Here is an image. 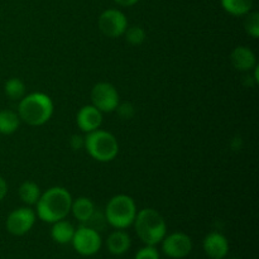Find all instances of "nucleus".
Masks as SVG:
<instances>
[{"label":"nucleus","instance_id":"3","mask_svg":"<svg viewBox=\"0 0 259 259\" xmlns=\"http://www.w3.org/2000/svg\"><path fill=\"white\" fill-rule=\"evenodd\" d=\"M133 225L138 238L146 245L156 247L167 234V225L163 217L151 207L137 211Z\"/></svg>","mask_w":259,"mask_h":259},{"label":"nucleus","instance_id":"17","mask_svg":"<svg viewBox=\"0 0 259 259\" xmlns=\"http://www.w3.org/2000/svg\"><path fill=\"white\" fill-rule=\"evenodd\" d=\"M19 124L20 118L18 113L9 109L0 110V134L9 136V134L15 133L19 128Z\"/></svg>","mask_w":259,"mask_h":259},{"label":"nucleus","instance_id":"7","mask_svg":"<svg viewBox=\"0 0 259 259\" xmlns=\"http://www.w3.org/2000/svg\"><path fill=\"white\" fill-rule=\"evenodd\" d=\"M100 32L109 38H118L125 33L128 20L125 14L118 9H106L100 14L98 20Z\"/></svg>","mask_w":259,"mask_h":259},{"label":"nucleus","instance_id":"19","mask_svg":"<svg viewBox=\"0 0 259 259\" xmlns=\"http://www.w3.org/2000/svg\"><path fill=\"white\" fill-rule=\"evenodd\" d=\"M19 197L24 204L35 205L40 197L39 186L32 181L23 182L19 187Z\"/></svg>","mask_w":259,"mask_h":259},{"label":"nucleus","instance_id":"18","mask_svg":"<svg viewBox=\"0 0 259 259\" xmlns=\"http://www.w3.org/2000/svg\"><path fill=\"white\" fill-rule=\"evenodd\" d=\"M223 9L234 17L248 14L253 8V0H220Z\"/></svg>","mask_w":259,"mask_h":259},{"label":"nucleus","instance_id":"24","mask_svg":"<svg viewBox=\"0 0 259 259\" xmlns=\"http://www.w3.org/2000/svg\"><path fill=\"white\" fill-rule=\"evenodd\" d=\"M115 110H118L119 115H120L123 119H131L132 116L134 115L133 105L129 103H124V104H121V105L119 104L118 108H116Z\"/></svg>","mask_w":259,"mask_h":259},{"label":"nucleus","instance_id":"26","mask_svg":"<svg viewBox=\"0 0 259 259\" xmlns=\"http://www.w3.org/2000/svg\"><path fill=\"white\" fill-rule=\"evenodd\" d=\"M8 194V184L2 176H0V202L4 200V197L7 196Z\"/></svg>","mask_w":259,"mask_h":259},{"label":"nucleus","instance_id":"11","mask_svg":"<svg viewBox=\"0 0 259 259\" xmlns=\"http://www.w3.org/2000/svg\"><path fill=\"white\" fill-rule=\"evenodd\" d=\"M205 254L211 259H224L229 253V240L219 232H211L202 242Z\"/></svg>","mask_w":259,"mask_h":259},{"label":"nucleus","instance_id":"5","mask_svg":"<svg viewBox=\"0 0 259 259\" xmlns=\"http://www.w3.org/2000/svg\"><path fill=\"white\" fill-rule=\"evenodd\" d=\"M136 215V202L128 195H115L105 207L106 223L115 229H126L133 225Z\"/></svg>","mask_w":259,"mask_h":259},{"label":"nucleus","instance_id":"20","mask_svg":"<svg viewBox=\"0 0 259 259\" xmlns=\"http://www.w3.org/2000/svg\"><path fill=\"white\" fill-rule=\"evenodd\" d=\"M4 91L10 100H20L25 96V83L20 78L12 77L5 82Z\"/></svg>","mask_w":259,"mask_h":259},{"label":"nucleus","instance_id":"16","mask_svg":"<svg viewBox=\"0 0 259 259\" xmlns=\"http://www.w3.org/2000/svg\"><path fill=\"white\" fill-rule=\"evenodd\" d=\"M75 228L67 220L62 219L53 223L52 229H51V238L58 244H67L72 240L75 234Z\"/></svg>","mask_w":259,"mask_h":259},{"label":"nucleus","instance_id":"28","mask_svg":"<svg viewBox=\"0 0 259 259\" xmlns=\"http://www.w3.org/2000/svg\"><path fill=\"white\" fill-rule=\"evenodd\" d=\"M228 259H238V258H228Z\"/></svg>","mask_w":259,"mask_h":259},{"label":"nucleus","instance_id":"25","mask_svg":"<svg viewBox=\"0 0 259 259\" xmlns=\"http://www.w3.org/2000/svg\"><path fill=\"white\" fill-rule=\"evenodd\" d=\"M83 143H85V141H83L82 137L80 136H73L72 139H71V146H72L73 149L82 148Z\"/></svg>","mask_w":259,"mask_h":259},{"label":"nucleus","instance_id":"8","mask_svg":"<svg viewBox=\"0 0 259 259\" xmlns=\"http://www.w3.org/2000/svg\"><path fill=\"white\" fill-rule=\"evenodd\" d=\"M93 105L101 113H111L119 105V94L109 82H98L91 90Z\"/></svg>","mask_w":259,"mask_h":259},{"label":"nucleus","instance_id":"2","mask_svg":"<svg viewBox=\"0 0 259 259\" xmlns=\"http://www.w3.org/2000/svg\"><path fill=\"white\" fill-rule=\"evenodd\" d=\"M53 114V101L43 93H33L20 99L18 115L20 120L32 126L47 123Z\"/></svg>","mask_w":259,"mask_h":259},{"label":"nucleus","instance_id":"21","mask_svg":"<svg viewBox=\"0 0 259 259\" xmlns=\"http://www.w3.org/2000/svg\"><path fill=\"white\" fill-rule=\"evenodd\" d=\"M125 39L126 42L131 43L132 46H139L144 42L146 39V32L142 27L138 25H133V27L126 28L125 30Z\"/></svg>","mask_w":259,"mask_h":259},{"label":"nucleus","instance_id":"23","mask_svg":"<svg viewBox=\"0 0 259 259\" xmlns=\"http://www.w3.org/2000/svg\"><path fill=\"white\" fill-rule=\"evenodd\" d=\"M159 252L154 245H146L141 248L134 255V259H159Z\"/></svg>","mask_w":259,"mask_h":259},{"label":"nucleus","instance_id":"10","mask_svg":"<svg viewBox=\"0 0 259 259\" xmlns=\"http://www.w3.org/2000/svg\"><path fill=\"white\" fill-rule=\"evenodd\" d=\"M35 223V212L29 207H19L8 215L5 227L12 235L22 237L27 234Z\"/></svg>","mask_w":259,"mask_h":259},{"label":"nucleus","instance_id":"6","mask_svg":"<svg viewBox=\"0 0 259 259\" xmlns=\"http://www.w3.org/2000/svg\"><path fill=\"white\" fill-rule=\"evenodd\" d=\"M71 243L73 249L83 257H91L96 254L103 245V240L98 230L89 225H81L80 228H77Z\"/></svg>","mask_w":259,"mask_h":259},{"label":"nucleus","instance_id":"9","mask_svg":"<svg viewBox=\"0 0 259 259\" xmlns=\"http://www.w3.org/2000/svg\"><path fill=\"white\" fill-rule=\"evenodd\" d=\"M162 252L172 259L186 258L192 250V240L187 234L175 232L167 235L162 240Z\"/></svg>","mask_w":259,"mask_h":259},{"label":"nucleus","instance_id":"13","mask_svg":"<svg viewBox=\"0 0 259 259\" xmlns=\"http://www.w3.org/2000/svg\"><path fill=\"white\" fill-rule=\"evenodd\" d=\"M230 61H232L233 67L242 72L253 70L257 66V58H255L254 52L245 46H239V47L234 48L230 55Z\"/></svg>","mask_w":259,"mask_h":259},{"label":"nucleus","instance_id":"27","mask_svg":"<svg viewBox=\"0 0 259 259\" xmlns=\"http://www.w3.org/2000/svg\"><path fill=\"white\" fill-rule=\"evenodd\" d=\"M114 2L118 5H120V7H133L139 0H114Z\"/></svg>","mask_w":259,"mask_h":259},{"label":"nucleus","instance_id":"1","mask_svg":"<svg viewBox=\"0 0 259 259\" xmlns=\"http://www.w3.org/2000/svg\"><path fill=\"white\" fill-rule=\"evenodd\" d=\"M72 197L65 187L55 186L40 194L37 205V217L42 222L53 223L66 219L71 212Z\"/></svg>","mask_w":259,"mask_h":259},{"label":"nucleus","instance_id":"4","mask_svg":"<svg viewBox=\"0 0 259 259\" xmlns=\"http://www.w3.org/2000/svg\"><path fill=\"white\" fill-rule=\"evenodd\" d=\"M83 148L94 159L99 162H110L118 156L119 144L115 137L106 131L90 132L83 138Z\"/></svg>","mask_w":259,"mask_h":259},{"label":"nucleus","instance_id":"15","mask_svg":"<svg viewBox=\"0 0 259 259\" xmlns=\"http://www.w3.org/2000/svg\"><path fill=\"white\" fill-rule=\"evenodd\" d=\"M71 212L80 223H88L95 212V205L89 197H78L71 204Z\"/></svg>","mask_w":259,"mask_h":259},{"label":"nucleus","instance_id":"14","mask_svg":"<svg viewBox=\"0 0 259 259\" xmlns=\"http://www.w3.org/2000/svg\"><path fill=\"white\" fill-rule=\"evenodd\" d=\"M132 245V239L124 229H116L111 233L106 240V248L113 255H123L129 250Z\"/></svg>","mask_w":259,"mask_h":259},{"label":"nucleus","instance_id":"22","mask_svg":"<svg viewBox=\"0 0 259 259\" xmlns=\"http://www.w3.org/2000/svg\"><path fill=\"white\" fill-rule=\"evenodd\" d=\"M244 20L245 32L253 38L259 37V13L258 12H249Z\"/></svg>","mask_w":259,"mask_h":259},{"label":"nucleus","instance_id":"12","mask_svg":"<svg viewBox=\"0 0 259 259\" xmlns=\"http://www.w3.org/2000/svg\"><path fill=\"white\" fill-rule=\"evenodd\" d=\"M77 126L85 133L96 131L103 123V113L94 105H85L78 110L76 115Z\"/></svg>","mask_w":259,"mask_h":259}]
</instances>
